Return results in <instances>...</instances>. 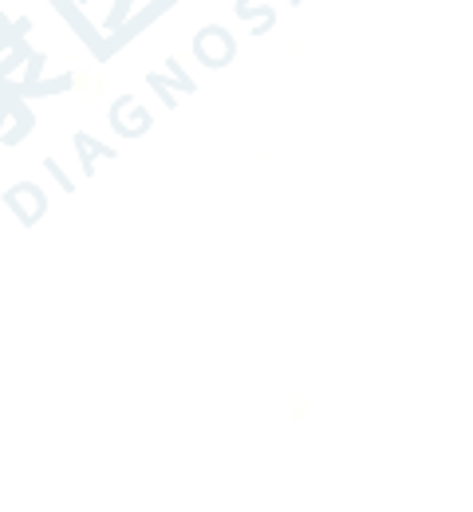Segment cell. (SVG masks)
I'll return each instance as SVG.
<instances>
[]
</instances>
